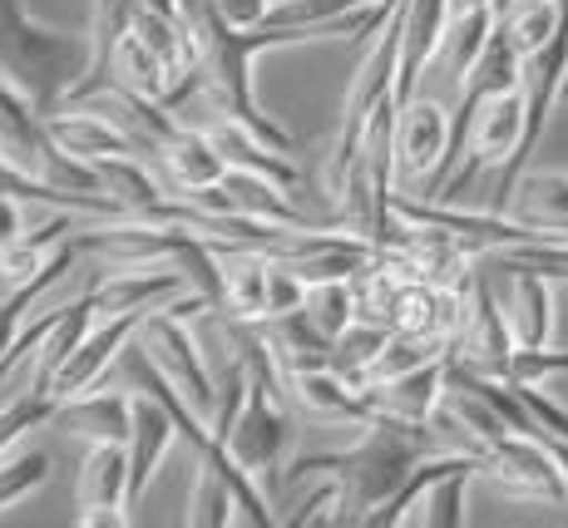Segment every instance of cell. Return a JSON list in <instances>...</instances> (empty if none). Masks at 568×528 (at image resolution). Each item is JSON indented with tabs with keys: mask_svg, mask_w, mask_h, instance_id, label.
I'll use <instances>...</instances> for the list:
<instances>
[{
	"mask_svg": "<svg viewBox=\"0 0 568 528\" xmlns=\"http://www.w3.org/2000/svg\"><path fill=\"white\" fill-rule=\"evenodd\" d=\"M435 449H440V439H435L430 425L376 415L371 425H362V439L352 449H322V455L292 459L282 484H297L307 475L336 479V489H342V519L336 524H366V514L376 504H386L400 489V479Z\"/></svg>",
	"mask_w": 568,
	"mask_h": 528,
	"instance_id": "cell-1",
	"label": "cell"
},
{
	"mask_svg": "<svg viewBox=\"0 0 568 528\" xmlns=\"http://www.w3.org/2000/svg\"><path fill=\"white\" fill-rule=\"evenodd\" d=\"M90 70V35H64L26 16L20 0H0V84H10L40 119L64 109Z\"/></svg>",
	"mask_w": 568,
	"mask_h": 528,
	"instance_id": "cell-2",
	"label": "cell"
},
{
	"mask_svg": "<svg viewBox=\"0 0 568 528\" xmlns=\"http://www.w3.org/2000/svg\"><path fill=\"white\" fill-rule=\"evenodd\" d=\"M396 74H400V10L376 30V45H371L366 60L356 64L352 90H346V99H342V129H336L332 159H326V193L332 197H342L352 169L362 163V144H366L371 119L396 99Z\"/></svg>",
	"mask_w": 568,
	"mask_h": 528,
	"instance_id": "cell-3",
	"label": "cell"
},
{
	"mask_svg": "<svg viewBox=\"0 0 568 528\" xmlns=\"http://www.w3.org/2000/svg\"><path fill=\"white\" fill-rule=\"evenodd\" d=\"M134 341L144 346L149 366H154L159 376L203 415V420H213V410H217V376L207 370L199 341H193V332H189V316L169 312V306H154V312H149V322L139 326Z\"/></svg>",
	"mask_w": 568,
	"mask_h": 528,
	"instance_id": "cell-4",
	"label": "cell"
},
{
	"mask_svg": "<svg viewBox=\"0 0 568 528\" xmlns=\"http://www.w3.org/2000/svg\"><path fill=\"white\" fill-rule=\"evenodd\" d=\"M479 475L495 489L515 494V499H534V504H568V475L559 465V455L549 449V439L509 430L499 439H489L479 449Z\"/></svg>",
	"mask_w": 568,
	"mask_h": 528,
	"instance_id": "cell-5",
	"label": "cell"
},
{
	"mask_svg": "<svg viewBox=\"0 0 568 528\" xmlns=\"http://www.w3.org/2000/svg\"><path fill=\"white\" fill-rule=\"evenodd\" d=\"M455 114L440 99H406L396 114V179L425 183V197L440 193L445 179V153H450Z\"/></svg>",
	"mask_w": 568,
	"mask_h": 528,
	"instance_id": "cell-6",
	"label": "cell"
},
{
	"mask_svg": "<svg viewBox=\"0 0 568 528\" xmlns=\"http://www.w3.org/2000/svg\"><path fill=\"white\" fill-rule=\"evenodd\" d=\"M189 203L203 207V213H237V217H257V223H282V227H316V233L332 227V223H312L307 207L292 203L282 183L262 179L253 169H227L213 189L189 193Z\"/></svg>",
	"mask_w": 568,
	"mask_h": 528,
	"instance_id": "cell-7",
	"label": "cell"
},
{
	"mask_svg": "<svg viewBox=\"0 0 568 528\" xmlns=\"http://www.w3.org/2000/svg\"><path fill=\"white\" fill-rule=\"evenodd\" d=\"M134 479H129V445H90L80 469V528H129L134 524Z\"/></svg>",
	"mask_w": 568,
	"mask_h": 528,
	"instance_id": "cell-8",
	"label": "cell"
},
{
	"mask_svg": "<svg viewBox=\"0 0 568 528\" xmlns=\"http://www.w3.org/2000/svg\"><path fill=\"white\" fill-rule=\"evenodd\" d=\"M149 312H154V306H149ZM149 312H119V316H104V322H90V332L80 336V346L70 351V361L54 370V380H50L54 400H70V395L94 390V385L104 380V370L129 351V341L139 336V326L149 322Z\"/></svg>",
	"mask_w": 568,
	"mask_h": 528,
	"instance_id": "cell-9",
	"label": "cell"
},
{
	"mask_svg": "<svg viewBox=\"0 0 568 528\" xmlns=\"http://www.w3.org/2000/svg\"><path fill=\"white\" fill-rule=\"evenodd\" d=\"M515 326H509V316L499 312L495 292H489V282L475 272V287H469V316L460 326V336H455L450 356L465 361V366L485 370V376H505L509 356H515Z\"/></svg>",
	"mask_w": 568,
	"mask_h": 528,
	"instance_id": "cell-10",
	"label": "cell"
},
{
	"mask_svg": "<svg viewBox=\"0 0 568 528\" xmlns=\"http://www.w3.org/2000/svg\"><path fill=\"white\" fill-rule=\"evenodd\" d=\"M450 0H400V74H396V104L415 99L425 64L440 60V45L450 35Z\"/></svg>",
	"mask_w": 568,
	"mask_h": 528,
	"instance_id": "cell-11",
	"label": "cell"
},
{
	"mask_svg": "<svg viewBox=\"0 0 568 528\" xmlns=\"http://www.w3.org/2000/svg\"><path fill=\"white\" fill-rule=\"evenodd\" d=\"M45 124H50L54 144H60L64 153H74V159H84V163H94V159H144L139 139L129 134L114 114H104V109L70 104V109H54Z\"/></svg>",
	"mask_w": 568,
	"mask_h": 528,
	"instance_id": "cell-12",
	"label": "cell"
},
{
	"mask_svg": "<svg viewBox=\"0 0 568 528\" xmlns=\"http://www.w3.org/2000/svg\"><path fill=\"white\" fill-rule=\"evenodd\" d=\"M287 395L297 410H307L312 420H326V425H371L376 420V405H371L366 385L346 380L342 370H307V376H292L287 380Z\"/></svg>",
	"mask_w": 568,
	"mask_h": 528,
	"instance_id": "cell-13",
	"label": "cell"
},
{
	"mask_svg": "<svg viewBox=\"0 0 568 528\" xmlns=\"http://www.w3.org/2000/svg\"><path fill=\"white\" fill-rule=\"evenodd\" d=\"M445 361H450V356L425 361V366L406 370V376H390V380L366 385L376 415H396V420L430 425L435 410H440V400H445V390H450V380H445Z\"/></svg>",
	"mask_w": 568,
	"mask_h": 528,
	"instance_id": "cell-14",
	"label": "cell"
},
{
	"mask_svg": "<svg viewBox=\"0 0 568 528\" xmlns=\"http://www.w3.org/2000/svg\"><path fill=\"white\" fill-rule=\"evenodd\" d=\"M54 420L70 435L90 439V445H129L134 435V395L124 390H84L60 400Z\"/></svg>",
	"mask_w": 568,
	"mask_h": 528,
	"instance_id": "cell-15",
	"label": "cell"
},
{
	"mask_svg": "<svg viewBox=\"0 0 568 528\" xmlns=\"http://www.w3.org/2000/svg\"><path fill=\"white\" fill-rule=\"evenodd\" d=\"M154 159L163 163V173H169V189L179 193V197L213 189V183L227 173L223 153H217L213 139H207V129H189V119H183V124L173 129L169 139H163Z\"/></svg>",
	"mask_w": 568,
	"mask_h": 528,
	"instance_id": "cell-16",
	"label": "cell"
},
{
	"mask_svg": "<svg viewBox=\"0 0 568 528\" xmlns=\"http://www.w3.org/2000/svg\"><path fill=\"white\" fill-rule=\"evenodd\" d=\"M223 262V312L243 322H267V277L277 252L262 247H213Z\"/></svg>",
	"mask_w": 568,
	"mask_h": 528,
	"instance_id": "cell-17",
	"label": "cell"
},
{
	"mask_svg": "<svg viewBox=\"0 0 568 528\" xmlns=\"http://www.w3.org/2000/svg\"><path fill=\"white\" fill-rule=\"evenodd\" d=\"M509 272H515V282H509V326H515V341L519 346H549L554 341V312H559V302H554V277L539 267H529V262H515L509 257Z\"/></svg>",
	"mask_w": 568,
	"mask_h": 528,
	"instance_id": "cell-18",
	"label": "cell"
},
{
	"mask_svg": "<svg viewBox=\"0 0 568 528\" xmlns=\"http://www.w3.org/2000/svg\"><path fill=\"white\" fill-rule=\"evenodd\" d=\"M173 435H179L173 410L159 400V395L139 390L134 395V435H129V479H134V504L144 499L149 479L159 475V465H163V455H169Z\"/></svg>",
	"mask_w": 568,
	"mask_h": 528,
	"instance_id": "cell-19",
	"label": "cell"
},
{
	"mask_svg": "<svg viewBox=\"0 0 568 528\" xmlns=\"http://www.w3.org/2000/svg\"><path fill=\"white\" fill-rule=\"evenodd\" d=\"M262 341H267V351H272V361H277L282 380L332 366V341H326L307 322V312H302V306H297V312H287V316H272V322H262Z\"/></svg>",
	"mask_w": 568,
	"mask_h": 528,
	"instance_id": "cell-20",
	"label": "cell"
},
{
	"mask_svg": "<svg viewBox=\"0 0 568 528\" xmlns=\"http://www.w3.org/2000/svg\"><path fill=\"white\" fill-rule=\"evenodd\" d=\"M509 207H515L524 227H539L544 242H568V173L564 169L519 173Z\"/></svg>",
	"mask_w": 568,
	"mask_h": 528,
	"instance_id": "cell-21",
	"label": "cell"
},
{
	"mask_svg": "<svg viewBox=\"0 0 568 528\" xmlns=\"http://www.w3.org/2000/svg\"><path fill=\"white\" fill-rule=\"evenodd\" d=\"M109 84L124 94H139V99H159V104H169L173 90H179L173 70L159 60V50L149 45L139 30H124V35H119L114 60H109Z\"/></svg>",
	"mask_w": 568,
	"mask_h": 528,
	"instance_id": "cell-22",
	"label": "cell"
},
{
	"mask_svg": "<svg viewBox=\"0 0 568 528\" xmlns=\"http://www.w3.org/2000/svg\"><path fill=\"white\" fill-rule=\"evenodd\" d=\"M74 233V227H70ZM74 257H80V247H74V237H64L60 242V252L45 262V267L36 272V277H26V282H10V296L0 302V361H6V351L16 346V336H20V326H26V312L40 302V292H50L54 282L64 277V272L74 267Z\"/></svg>",
	"mask_w": 568,
	"mask_h": 528,
	"instance_id": "cell-23",
	"label": "cell"
},
{
	"mask_svg": "<svg viewBox=\"0 0 568 528\" xmlns=\"http://www.w3.org/2000/svg\"><path fill=\"white\" fill-rule=\"evenodd\" d=\"M94 169H100V179H104V193L124 207V217H149L163 197H169L139 159H94Z\"/></svg>",
	"mask_w": 568,
	"mask_h": 528,
	"instance_id": "cell-24",
	"label": "cell"
},
{
	"mask_svg": "<svg viewBox=\"0 0 568 528\" xmlns=\"http://www.w3.org/2000/svg\"><path fill=\"white\" fill-rule=\"evenodd\" d=\"M495 26H499L495 10H465V16L450 20V35H445V45H440V64L455 84H465V74L475 70V60L485 54Z\"/></svg>",
	"mask_w": 568,
	"mask_h": 528,
	"instance_id": "cell-25",
	"label": "cell"
},
{
	"mask_svg": "<svg viewBox=\"0 0 568 528\" xmlns=\"http://www.w3.org/2000/svg\"><path fill=\"white\" fill-rule=\"evenodd\" d=\"M307 322L322 332L326 341H336L346 326L356 322V287L352 277H322V282H307V302H302Z\"/></svg>",
	"mask_w": 568,
	"mask_h": 528,
	"instance_id": "cell-26",
	"label": "cell"
},
{
	"mask_svg": "<svg viewBox=\"0 0 568 528\" xmlns=\"http://www.w3.org/2000/svg\"><path fill=\"white\" fill-rule=\"evenodd\" d=\"M386 341H390V326L362 322V316H356V322L332 341V370H342L346 380L362 385V380H366V370H371V361L381 356V346H386Z\"/></svg>",
	"mask_w": 568,
	"mask_h": 528,
	"instance_id": "cell-27",
	"label": "cell"
},
{
	"mask_svg": "<svg viewBox=\"0 0 568 528\" xmlns=\"http://www.w3.org/2000/svg\"><path fill=\"white\" fill-rule=\"evenodd\" d=\"M475 475H479V469L465 465V469H450L445 479H435L430 489L420 494V504H415V509H425L420 524H430V528H460L465 524V489H469V479H475Z\"/></svg>",
	"mask_w": 568,
	"mask_h": 528,
	"instance_id": "cell-28",
	"label": "cell"
},
{
	"mask_svg": "<svg viewBox=\"0 0 568 528\" xmlns=\"http://www.w3.org/2000/svg\"><path fill=\"white\" fill-rule=\"evenodd\" d=\"M54 410H60V400L45 395V390H26V395H16L10 405H0V459H10V449L36 430V425L54 420Z\"/></svg>",
	"mask_w": 568,
	"mask_h": 528,
	"instance_id": "cell-29",
	"label": "cell"
},
{
	"mask_svg": "<svg viewBox=\"0 0 568 528\" xmlns=\"http://www.w3.org/2000/svg\"><path fill=\"white\" fill-rule=\"evenodd\" d=\"M45 479H50V455H40V449L0 459V514H10L36 489H45Z\"/></svg>",
	"mask_w": 568,
	"mask_h": 528,
	"instance_id": "cell-30",
	"label": "cell"
},
{
	"mask_svg": "<svg viewBox=\"0 0 568 528\" xmlns=\"http://www.w3.org/2000/svg\"><path fill=\"white\" fill-rule=\"evenodd\" d=\"M568 370V351H549V346H515V356H509L505 376L509 385H539L549 376H564Z\"/></svg>",
	"mask_w": 568,
	"mask_h": 528,
	"instance_id": "cell-31",
	"label": "cell"
},
{
	"mask_svg": "<svg viewBox=\"0 0 568 528\" xmlns=\"http://www.w3.org/2000/svg\"><path fill=\"white\" fill-rule=\"evenodd\" d=\"M515 395L524 400V410H529L534 420L544 425V430H549V435H559V439H568V410H564V405H554L549 395L539 390V385H515Z\"/></svg>",
	"mask_w": 568,
	"mask_h": 528,
	"instance_id": "cell-32",
	"label": "cell"
},
{
	"mask_svg": "<svg viewBox=\"0 0 568 528\" xmlns=\"http://www.w3.org/2000/svg\"><path fill=\"white\" fill-rule=\"evenodd\" d=\"M272 6H277V0H207V10H213V16H223L227 26H237V30L267 26Z\"/></svg>",
	"mask_w": 568,
	"mask_h": 528,
	"instance_id": "cell-33",
	"label": "cell"
},
{
	"mask_svg": "<svg viewBox=\"0 0 568 528\" xmlns=\"http://www.w3.org/2000/svg\"><path fill=\"white\" fill-rule=\"evenodd\" d=\"M20 237H26V203H20L16 193L0 189V252L16 247Z\"/></svg>",
	"mask_w": 568,
	"mask_h": 528,
	"instance_id": "cell-34",
	"label": "cell"
},
{
	"mask_svg": "<svg viewBox=\"0 0 568 528\" xmlns=\"http://www.w3.org/2000/svg\"><path fill=\"white\" fill-rule=\"evenodd\" d=\"M134 6H149V10H159V16L183 20V0H134Z\"/></svg>",
	"mask_w": 568,
	"mask_h": 528,
	"instance_id": "cell-35",
	"label": "cell"
},
{
	"mask_svg": "<svg viewBox=\"0 0 568 528\" xmlns=\"http://www.w3.org/2000/svg\"><path fill=\"white\" fill-rule=\"evenodd\" d=\"M455 16H465V10H495V0H450Z\"/></svg>",
	"mask_w": 568,
	"mask_h": 528,
	"instance_id": "cell-36",
	"label": "cell"
},
{
	"mask_svg": "<svg viewBox=\"0 0 568 528\" xmlns=\"http://www.w3.org/2000/svg\"><path fill=\"white\" fill-rule=\"evenodd\" d=\"M515 6H519V0H495V16H499V20H505V16H509V10H515Z\"/></svg>",
	"mask_w": 568,
	"mask_h": 528,
	"instance_id": "cell-37",
	"label": "cell"
},
{
	"mask_svg": "<svg viewBox=\"0 0 568 528\" xmlns=\"http://www.w3.org/2000/svg\"><path fill=\"white\" fill-rule=\"evenodd\" d=\"M564 99H568V80H564Z\"/></svg>",
	"mask_w": 568,
	"mask_h": 528,
	"instance_id": "cell-38",
	"label": "cell"
}]
</instances>
